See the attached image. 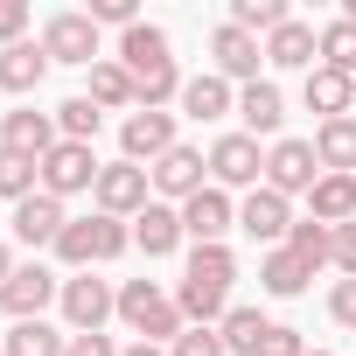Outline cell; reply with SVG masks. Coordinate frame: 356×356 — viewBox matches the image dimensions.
<instances>
[{
    "label": "cell",
    "mask_w": 356,
    "mask_h": 356,
    "mask_svg": "<svg viewBox=\"0 0 356 356\" xmlns=\"http://www.w3.org/2000/svg\"><path fill=\"white\" fill-rule=\"evenodd\" d=\"M56 300H63V273H49L42 259L15 266V280L0 286V314L8 321H42V307H56Z\"/></svg>",
    "instance_id": "4"
},
{
    "label": "cell",
    "mask_w": 356,
    "mask_h": 356,
    "mask_svg": "<svg viewBox=\"0 0 356 356\" xmlns=\"http://www.w3.org/2000/svg\"><path fill=\"white\" fill-rule=\"evenodd\" d=\"M328 314H335L342 328H356V280H335V293H328Z\"/></svg>",
    "instance_id": "39"
},
{
    "label": "cell",
    "mask_w": 356,
    "mask_h": 356,
    "mask_svg": "<svg viewBox=\"0 0 356 356\" xmlns=\"http://www.w3.org/2000/svg\"><path fill=\"white\" fill-rule=\"evenodd\" d=\"M286 252H300V259L321 273V266H335V231H328V224H314V217H300V224H293V238H286Z\"/></svg>",
    "instance_id": "34"
},
{
    "label": "cell",
    "mask_w": 356,
    "mask_h": 356,
    "mask_svg": "<svg viewBox=\"0 0 356 356\" xmlns=\"http://www.w3.org/2000/svg\"><path fill=\"white\" fill-rule=\"evenodd\" d=\"M266 63H280V70H314V63H321V35H314L307 22H286V29L266 35Z\"/></svg>",
    "instance_id": "22"
},
{
    "label": "cell",
    "mask_w": 356,
    "mask_h": 356,
    "mask_svg": "<svg viewBox=\"0 0 356 356\" xmlns=\"http://www.w3.org/2000/svg\"><path fill=\"white\" fill-rule=\"evenodd\" d=\"M182 231H189V245H224L231 231H238V203H231V189H196L189 203H182Z\"/></svg>",
    "instance_id": "13"
},
{
    "label": "cell",
    "mask_w": 356,
    "mask_h": 356,
    "mask_svg": "<svg viewBox=\"0 0 356 356\" xmlns=\"http://www.w3.org/2000/svg\"><path fill=\"white\" fill-rule=\"evenodd\" d=\"M42 189V161H29V154H8L0 147V203H29Z\"/></svg>",
    "instance_id": "31"
},
{
    "label": "cell",
    "mask_w": 356,
    "mask_h": 356,
    "mask_svg": "<svg viewBox=\"0 0 356 356\" xmlns=\"http://www.w3.org/2000/svg\"><path fill=\"white\" fill-rule=\"evenodd\" d=\"M182 280H196V286H210V293H231V280H238L231 245H189V273H182Z\"/></svg>",
    "instance_id": "28"
},
{
    "label": "cell",
    "mask_w": 356,
    "mask_h": 356,
    "mask_svg": "<svg viewBox=\"0 0 356 356\" xmlns=\"http://www.w3.org/2000/svg\"><path fill=\"white\" fill-rule=\"evenodd\" d=\"M314 182H321L314 140H273V147H266V189H280V196L293 203V196H314Z\"/></svg>",
    "instance_id": "9"
},
{
    "label": "cell",
    "mask_w": 356,
    "mask_h": 356,
    "mask_svg": "<svg viewBox=\"0 0 356 356\" xmlns=\"http://www.w3.org/2000/svg\"><path fill=\"white\" fill-rule=\"evenodd\" d=\"M98 175H105V161L84 147V140H56L49 147V161H42V196H84V189H98Z\"/></svg>",
    "instance_id": "6"
},
{
    "label": "cell",
    "mask_w": 356,
    "mask_h": 356,
    "mask_svg": "<svg viewBox=\"0 0 356 356\" xmlns=\"http://www.w3.org/2000/svg\"><path fill=\"white\" fill-rule=\"evenodd\" d=\"M98 126H105V112H98L84 91L56 105V133H63V140H84V147H91V140H98Z\"/></svg>",
    "instance_id": "33"
},
{
    "label": "cell",
    "mask_w": 356,
    "mask_h": 356,
    "mask_svg": "<svg viewBox=\"0 0 356 356\" xmlns=\"http://www.w3.org/2000/svg\"><path fill=\"white\" fill-rule=\"evenodd\" d=\"M63 321H70V335H98L112 314H119V286L112 280H91V273H70L63 280Z\"/></svg>",
    "instance_id": "5"
},
{
    "label": "cell",
    "mask_w": 356,
    "mask_h": 356,
    "mask_svg": "<svg viewBox=\"0 0 356 356\" xmlns=\"http://www.w3.org/2000/svg\"><path fill=\"white\" fill-rule=\"evenodd\" d=\"M42 56L91 70V63H98V22H91L84 8H77V15H49V22H42Z\"/></svg>",
    "instance_id": "11"
},
{
    "label": "cell",
    "mask_w": 356,
    "mask_h": 356,
    "mask_svg": "<svg viewBox=\"0 0 356 356\" xmlns=\"http://www.w3.org/2000/svg\"><path fill=\"white\" fill-rule=\"evenodd\" d=\"M238 119H245V133L252 140H280V126H286V98H280V84H245L238 91Z\"/></svg>",
    "instance_id": "19"
},
{
    "label": "cell",
    "mask_w": 356,
    "mask_h": 356,
    "mask_svg": "<svg viewBox=\"0 0 356 356\" xmlns=\"http://www.w3.org/2000/svg\"><path fill=\"white\" fill-rule=\"evenodd\" d=\"M259 356H307V342H300V328L273 321V335H266V349H259Z\"/></svg>",
    "instance_id": "38"
},
{
    "label": "cell",
    "mask_w": 356,
    "mask_h": 356,
    "mask_svg": "<svg viewBox=\"0 0 356 356\" xmlns=\"http://www.w3.org/2000/svg\"><path fill=\"white\" fill-rule=\"evenodd\" d=\"M168 356H231V349H224L217 328H182V335L168 342Z\"/></svg>",
    "instance_id": "36"
},
{
    "label": "cell",
    "mask_w": 356,
    "mask_h": 356,
    "mask_svg": "<svg viewBox=\"0 0 356 356\" xmlns=\"http://www.w3.org/2000/svg\"><path fill=\"white\" fill-rule=\"evenodd\" d=\"M217 335H224V349H231V356H259V349H266V335H273V321H266L259 307H231V314L217 321Z\"/></svg>",
    "instance_id": "29"
},
{
    "label": "cell",
    "mask_w": 356,
    "mask_h": 356,
    "mask_svg": "<svg viewBox=\"0 0 356 356\" xmlns=\"http://www.w3.org/2000/svg\"><path fill=\"white\" fill-rule=\"evenodd\" d=\"M210 182L217 189H266V154H259V140L252 133H224L217 147H210Z\"/></svg>",
    "instance_id": "8"
},
{
    "label": "cell",
    "mask_w": 356,
    "mask_h": 356,
    "mask_svg": "<svg viewBox=\"0 0 356 356\" xmlns=\"http://www.w3.org/2000/svg\"><path fill=\"white\" fill-rule=\"evenodd\" d=\"M307 280H314V266H307L300 252H286V245H273V252L259 259V286H266L273 300H293V293H307Z\"/></svg>",
    "instance_id": "25"
},
{
    "label": "cell",
    "mask_w": 356,
    "mask_h": 356,
    "mask_svg": "<svg viewBox=\"0 0 356 356\" xmlns=\"http://www.w3.org/2000/svg\"><path fill=\"white\" fill-rule=\"evenodd\" d=\"M98 210L105 217H119V224H133L147 203H154V175L147 168H133V161H105V175H98Z\"/></svg>",
    "instance_id": "10"
},
{
    "label": "cell",
    "mask_w": 356,
    "mask_h": 356,
    "mask_svg": "<svg viewBox=\"0 0 356 356\" xmlns=\"http://www.w3.org/2000/svg\"><path fill=\"white\" fill-rule=\"evenodd\" d=\"M307 356H328V349H307Z\"/></svg>",
    "instance_id": "44"
},
{
    "label": "cell",
    "mask_w": 356,
    "mask_h": 356,
    "mask_svg": "<svg viewBox=\"0 0 356 356\" xmlns=\"http://www.w3.org/2000/svg\"><path fill=\"white\" fill-rule=\"evenodd\" d=\"M8 280H15V252H8V245H0V286H8Z\"/></svg>",
    "instance_id": "43"
},
{
    "label": "cell",
    "mask_w": 356,
    "mask_h": 356,
    "mask_svg": "<svg viewBox=\"0 0 356 356\" xmlns=\"http://www.w3.org/2000/svg\"><path fill=\"white\" fill-rule=\"evenodd\" d=\"M335 266H342V280H356V224L335 231Z\"/></svg>",
    "instance_id": "41"
},
{
    "label": "cell",
    "mask_w": 356,
    "mask_h": 356,
    "mask_svg": "<svg viewBox=\"0 0 356 356\" xmlns=\"http://www.w3.org/2000/svg\"><path fill=\"white\" fill-rule=\"evenodd\" d=\"M147 175H154V203H175V210H182L196 189H210V154H203V147H168Z\"/></svg>",
    "instance_id": "7"
},
{
    "label": "cell",
    "mask_w": 356,
    "mask_h": 356,
    "mask_svg": "<svg viewBox=\"0 0 356 356\" xmlns=\"http://www.w3.org/2000/svg\"><path fill=\"white\" fill-rule=\"evenodd\" d=\"M321 70H342V77H356V22H328L321 29Z\"/></svg>",
    "instance_id": "35"
},
{
    "label": "cell",
    "mask_w": 356,
    "mask_h": 356,
    "mask_svg": "<svg viewBox=\"0 0 356 356\" xmlns=\"http://www.w3.org/2000/svg\"><path fill=\"white\" fill-rule=\"evenodd\" d=\"M286 22H293L286 0H231V29H245V35H273Z\"/></svg>",
    "instance_id": "32"
},
{
    "label": "cell",
    "mask_w": 356,
    "mask_h": 356,
    "mask_svg": "<svg viewBox=\"0 0 356 356\" xmlns=\"http://www.w3.org/2000/svg\"><path fill=\"white\" fill-rule=\"evenodd\" d=\"M210 56H217V77H224V84H259V63H266V42L224 22V29L210 35Z\"/></svg>",
    "instance_id": "16"
},
{
    "label": "cell",
    "mask_w": 356,
    "mask_h": 356,
    "mask_svg": "<svg viewBox=\"0 0 356 356\" xmlns=\"http://www.w3.org/2000/svg\"><path fill=\"white\" fill-rule=\"evenodd\" d=\"M63 133H56V112H35V105H15L8 119H0V147L8 154H29V161H49V147H56Z\"/></svg>",
    "instance_id": "15"
},
{
    "label": "cell",
    "mask_w": 356,
    "mask_h": 356,
    "mask_svg": "<svg viewBox=\"0 0 356 356\" xmlns=\"http://www.w3.org/2000/svg\"><path fill=\"white\" fill-rule=\"evenodd\" d=\"M119 63H126V77H133V91H140V112H161L168 98H182V70H175V49H168V29H154V22H133L126 35H119Z\"/></svg>",
    "instance_id": "1"
},
{
    "label": "cell",
    "mask_w": 356,
    "mask_h": 356,
    "mask_svg": "<svg viewBox=\"0 0 356 356\" xmlns=\"http://www.w3.org/2000/svg\"><path fill=\"white\" fill-rule=\"evenodd\" d=\"M314 161H321V175H356V112L314 126Z\"/></svg>",
    "instance_id": "27"
},
{
    "label": "cell",
    "mask_w": 356,
    "mask_h": 356,
    "mask_svg": "<svg viewBox=\"0 0 356 356\" xmlns=\"http://www.w3.org/2000/svg\"><path fill=\"white\" fill-rule=\"evenodd\" d=\"M182 210H175V203H147L140 217H133V245L147 252V259H168V252H182Z\"/></svg>",
    "instance_id": "18"
},
{
    "label": "cell",
    "mask_w": 356,
    "mask_h": 356,
    "mask_svg": "<svg viewBox=\"0 0 356 356\" xmlns=\"http://www.w3.org/2000/svg\"><path fill=\"white\" fill-rule=\"evenodd\" d=\"M63 349H70V335H56L49 321H15L8 342H0V356H63Z\"/></svg>",
    "instance_id": "30"
},
{
    "label": "cell",
    "mask_w": 356,
    "mask_h": 356,
    "mask_svg": "<svg viewBox=\"0 0 356 356\" xmlns=\"http://www.w3.org/2000/svg\"><path fill=\"white\" fill-rule=\"evenodd\" d=\"M182 112H189L196 126H217L224 112H238V91H231L217 70H203V77H189V84H182Z\"/></svg>",
    "instance_id": "24"
},
{
    "label": "cell",
    "mask_w": 356,
    "mask_h": 356,
    "mask_svg": "<svg viewBox=\"0 0 356 356\" xmlns=\"http://www.w3.org/2000/svg\"><path fill=\"white\" fill-rule=\"evenodd\" d=\"M307 112H321V126L328 119H349L356 112V77H342V70H307Z\"/></svg>",
    "instance_id": "23"
},
{
    "label": "cell",
    "mask_w": 356,
    "mask_h": 356,
    "mask_svg": "<svg viewBox=\"0 0 356 356\" xmlns=\"http://www.w3.org/2000/svg\"><path fill=\"white\" fill-rule=\"evenodd\" d=\"M168 147H182V140H175V112H126V126H119V161L154 168Z\"/></svg>",
    "instance_id": "12"
},
{
    "label": "cell",
    "mask_w": 356,
    "mask_h": 356,
    "mask_svg": "<svg viewBox=\"0 0 356 356\" xmlns=\"http://www.w3.org/2000/svg\"><path fill=\"white\" fill-rule=\"evenodd\" d=\"M119 356H168L161 342H133V349H119Z\"/></svg>",
    "instance_id": "42"
},
{
    "label": "cell",
    "mask_w": 356,
    "mask_h": 356,
    "mask_svg": "<svg viewBox=\"0 0 356 356\" xmlns=\"http://www.w3.org/2000/svg\"><path fill=\"white\" fill-rule=\"evenodd\" d=\"M42 77H49L42 42H15V49H0V91H8V98H29Z\"/></svg>",
    "instance_id": "26"
},
{
    "label": "cell",
    "mask_w": 356,
    "mask_h": 356,
    "mask_svg": "<svg viewBox=\"0 0 356 356\" xmlns=\"http://www.w3.org/2000/svg\"><path fill=\"white\" fill-rule=\"evenodd\" d=\"M63 224H70V210H63L56 196H42V189H35L29 203H15V238H22L29 252H42V245L56 252V238H63Z\"/></svg>",
    "instance_id": "17"
},
{
    "label": "cell",
    "mask_w": 356,
    "mask_h": 356,
    "mask_svg": "<svg viewBox=\"0 0 356 356\" xmlns=\"http://www.w3.org/2000/svg\"><path fill=\"white\" fill-rule=\"evenodd\" d=\"M293 224H300V217H293V203H286L280 189H252V196L238 203V231L259 238V245H286Z\"/></svg>",
    "instance_id": "14"
},
{
    "label": "cell",
    "mask_w": 356,
    "mask_h": 356,
    "mask_svg": "<svg viewBox=\"0 0 356 356\" xmlns=\"http://www.w3.org/2000/svg\"><path fill=\"white\" fill-rule=\"evenodd\" d=\"M84 98H91L98 112H140V91H133V77H126V63H119V56H98V63H91Z\"/></svg>",
    "instance_id": "20"
},
{
    "label": "cell",
    "mask_w": 356,
    "mask_h": 356,
    "mask_svg": "<svg viewBox=\"0 0 356 356\" xmlns=\"http://www.w3.org/2000/svg\"><path fill=\"white\" fill-rule=\"evenodd\" d=\"M307 217H314V224H328V231L356 224V175H321L314 196H307Z\"/></svg>",
    "instance_id": "21"
},
{
    "label": "cell",
    "mask_w": 356,
    "mask_h": 356,
    "mask_svg": "<svg viewBox=\"0 0 356 356\" xmlns=\"http://www.w3.org/2000/svg\"><path fill=\"white\" fill-rule=\"evenodd\" d=\"M126 245H133V224H119V217L91 210V217H70V224H63V238H56V259H63L70 273H91V266H112Z\"/></svg>",
    "instance_id": "2"
},
{
    "label": "cell",
    "mask_w": 356,
    "mask_h": 356,
    "mask_svg": "<svg viewBox=\"0 0 356 356\" xmlns=\"http://www.w3.org/2000/svg\"><path fill=\"white\" fill-rule=\"evenodd\" d=\"M29 0H0V49H15V42H29Z\"/></svg>",
    "instance_id": "37"
},
{
    "label": "cell",
    "mask_w": 356,
    "mask_h": 356,
    "mask_svg": "<svg viewBox=\"0 0 356 356\" xmlns=\"http://www.w3.org/2000/svg\"><path fill=\"white\" fill-rule=\"evenodd\" d=\"M119 321H126L140 342H161V349L189 328L182 307H175V293H161L154 280H126V286H119Z\"/></svg>",
    "instance_id": "3"
},
{
    "label": "cell",
    "mask_w": 356,
    "mask_h": 356,
    "mask_svg": "<svg viewBox=\"0 0 356 356\" xmlns=\"http://www.w3.org/2000/svg\"><path fill=\"white\" fill-rule=\"evenodd\" d=\"M63 356H119V349H112V335L98 328V335H70V349H63Z\"/></svg>",
    "instance_id": "40"
}]
</instances>
